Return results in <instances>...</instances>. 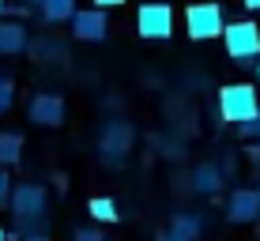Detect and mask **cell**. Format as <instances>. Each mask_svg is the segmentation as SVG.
<instances>
[{
  "instance_id": "1",
  "label": "cell",
  "mask_w": 260,
  "mask_h": 241,
  "mask_svg": "<svg viewBox=\"0 0 260 241\" xmlns=\"http://www.w3.org/2000/svg\"><path fill=\"white\" fill-rule=\"evenodd\" d=\"M12 219H15V234L23 241H46V203L49 196L42 185L34 181H23V185H12Z\"/></svg>"
},
{
  "instance_id": "2",
  "label": "cell",
  "mask_w": 260,
  "mask_h": 241,
  "mask_svg": "<svg viewBox=\"0 0 260 241\" xmlns=\"http://www.w3.org/2000/svg\"><path fill=\"white\" fill-rule=\"evenodd\" d=\"M222 46H226V57L234 60V64L249 68L260 57V26L253 19L226 23V26H222Z\"/></svg>"
},
{
  "instance_id": "3",
  "label": "cell",
  "mask_w": 260,
  "mask_h": 241,
  "mask_svg": "<svg viewBox=\"0 0 260 241\" xmlns=\"http://www.w3.org/2000/svg\"><path fill=\"white\" fill-rule=\"evenodd\" d=\"M256 110H260V102H256V91L249 83H226L219 91V117L226 124H238V121L253 117Z\"/></svg>"
},
{
  "instance_id": "4",
  "label": "cell",
  "mask_w": 260,
  "mask_h": 241,
  "mask_svg": "<svg viewBox=\"0 0 260 241\" xmlns=\"http://www.w3.org/2000/svg\"><path fill=\"white\" fill-rule=\"evenodd\" d=\"M185 26H189V38L192 42H211V38H222V8L211 4V0H204V4H192L189 12H185Z\"/></svg>"
},
{
  "instance_id": "5",
  "label": "cell",
  "mask_w": 260,
  "mask_h": 241,
  "mask_svg": "<svg viewBox=\"0 0 260 241\" xmlns=\"http://www.w3.org/2000/svg\"><path fill=\"white\" fill-rule=\"evenodd\" d=\"M132 151V124L128 121H106L102 136H98V158L106 166H121Z\"/></svg>"
},
{
  "instance_id": "6",
  "label": "cell",
  "mask_w": 260,
  "mask_h": 241,
  "mask_svg": "<svg viewBox=\"0 0 260 241\" xmlns=\"http://www.w3.org/2000/svg\"><path fill=\"white\" fill-rule=\"evenodd\" d=\"M136 30H140L143 42H166L174 34V12H170V4H162V0L143 4L136 12Z\"/></svg>"
},
{
  "instance_id": "7",
  "label": "cell",
  "mask_w": 260,
  "mask_h": 241,
  "mask_svg": "<svg viewBox=\"0 0 260 241\" xmlns=\"http://www.w3.org/2000/svg\"><path fill=\"white\" fill-rule=\"evenodd\" d=\"M26 117H30L38 128H60L64 124V98L53 91H38L26 106Z\"/></svg>"
},
{
  "instance_id": "8",
  "label": "cell",
  "mask_w": 260,
  "mask_h": 241,
  "mask_svg": "<svg viewBox=\"0 0 260 241\" xmlns=\"http://www.w3.org/2000/svg\"><path fill=\"white\" fill-rule=\"evenodd\" d=\"M72 34H76L79 42H102L106 34H110V23H106V8H83L76 15H72Z\"/></svg>"
},
{
  "instance_id": "9",
  "label": "cell",
  "mask_w": 260,
  "mask_h": 241,
  "mask_svg": "<svg viewBox=\"0 0 260 241\" xmlns=\"http://www.w3.org/2000/svg\"><path fill=\"white\" fill-rule=\"evenodd\" d=\"M226 219L230 222L260 219V189H234V196L226 200Z\"/></svg>"
},
{
  "instance_id": "10",
  "label": "cell",
  "mask_w": 260,
  "mask_h": 241,
  "mask_svg": "<svg viewBox=\"0 0 260 241\" xmlns=\"http://www.w3.org/2000/svg\"><path fill=\"white\" fill-rule=\"evenodd\" d=\"M30 46V30L19 19H4L0 23V57H15Z\"/></svg>"
},
{
  "instance_id": "11",
  "label": "cell",
  "mask_w": 260,
  "mask_h": 241,
  "mask_svg": "<svg viewBox=\"0 0 260 241\" xmlns=\"http://www.w3.org/2000/svg\"><path fill=\"white\" fill-rule=\"evenodd\" d=\"M222 181H226V177H222V169L211 166V162H204V166L192 169V189L200 192V196H215V192L222 189Z\"/></svg>"
},
{
  "instance_id": "12",
  "label": "cell",
  "mask_w": 260,
  "mask_h": 241,
  "mask_svg": "<svg viewBox=\"0 0 260 241\" xmlns=\"http://www.w3.org/2000/svg\"><path fill=\"white\" fill-rule=\"evenodd\" d=\"M170 230H174V234H181L185 241H200V234H204V215H192V211H181V215H174V222H170Z\"/></svg>"
},
{
  "instance_id": "13",
  "label": "cell",
  "mask_w": 260,
  "mask_h": 241,
  "mask_svg": "<svg viewBox=\"0 0 260 241\" xmlns=\"http://www.w3.org/2000/svg\"><path fill=\"white\" fill-rule=\"evenodd\" d=\"M38 12H42L46 23H68L76 15V0H42Z\"/></svg>"
},
{
  "instance_id": "14",
  "label": "cell",
  "mask_w": 260,
  "mask_h": 241,
  "mask_svg": "<svg viewBox=\"0 0 260 241\" xmlns=\"http://www.w3.org/2000/svg\"><path fill=\"white\" fill-rule=\"evenodd\" d=\"M23 158V136L19 132H0V166H15Z\"/></svg>"
},
{
  "instance_id": "15",
  "label": "cell",
  "mask_w": 260,
  "mask_h": 241,
  "mask_svg": "<svg viewBox=\"0 0 260 241\" xmlns=\"http://www.w3.org/2000/svg\"><path fill=\"white\" fill-rule=\"evenodd\" d=\"M87 211H91V219H94V222H117V219H121L117 203H113L110 196H94V200L87 203Z\"/></svg>"
},
{
  "instance_id": "16",
  "label": "cell",
  "mask_w": 260,
  "mask_h": 241,
  "mask_svg": "<svg viewBox=\"0 0 260 241\" xmlns=\"http://www.w3.org/2000/svg\"><path fill=\"white\" fill-rule=\"evenodd\" d=\"M34 53V60H49V57H57V60H64V46H60V42H34V46H26Z\"/></svg>"
},
{
  "instance_id": "17",
  "label": "cell",
  "mask_w": 260,
  "mask_h": 241,
  "mask_svg": "<svg viewBox=\"0 0 260 241\" xmlns=\"http://www.w3.org/2000/svg\"><path fill=\"white\" fill-rule=\"evenodd\" d=\"M234 128H238V136H241V140H260V110L253 113V117H245V121H238V124H234Z\"/></svg>"
},
{
  "instance_id": "18",
  "label": "cell",
  "mask_w": 260,
  "mask_h": 241,
  "mask_svg": "<svg viewBox=\"0 0 260 241\" xmlns=\"http://www.w3.org/2000/svg\"><path fill=\"white\" fill-rule=\"evenodd\" d=\"M12 102H15V83L0 76V113H8V110H12Z\"/></svg>"
},
{
  "instance_id": "19",
  "label": "cell",
  "mask_w": 260,
  "mask_h": 241,
  "mask_svg": "<svg viewBox=\"0 0 260 241\" xmlns=\"http://www.w3.org/2000/svg\"><path fill=\"white\" fill-rule=\"evenodd\" d=\"M72 241H106V237L94 226H79V230H72Z\"/></svg>"
},
{
  "instance_id": "20",
  "label": "cell",
  "mask_w": 260,
  "mask_h": 241,
  "mask_svg": "<svg viewBox=\"0 0 260 241\" xmlns=\"http://www.w3.org/2000/svg\"><path fill=\"white\" fill-rule=\"evenodd\" d=\"M12 196V177H8V166H0V203H8Z\"/></svg>"
},
{
  "instance_id": "21",
  "label": "cell",
  "mask_w": 260,
  "mask_h": 241,
  "mask_svg": "<svg viewBox=\"0 0 260 241\" xmlns=\"http://www.w3.org/2000/svg\"><path fill=\"white\" fill-rule=\"evenodd\" d=\"M124 0H94V8H121Z\"/></svg>"
},
{
  "instance_id": "22",
  "label": "cell",
  "mask_w": 260,
  "mask_h": 241,
  "mask_svg": "<svg viewBox=\"0 0 260 241\" xmlns=\"http://www.w3.org/2000/svg\"><path fill=\"white\" fill-rule=\"evenodd\" d=\"M158 241H185V237H181V234H174V230H166V234L158 237Z\"/></svg>"
},
{
  "instance_id": "23",
  "label": "cell",
  "mask_w": 260,
  "mask_h": 241,
  "mask_svg": "<svg viewBox=\"0 0 260 241\" xmlns=\"http://www.w3.org/2000/svg\"><path fill=\"white\" fill-rule=\"evenodd\" d=\"M245 8H253V12H260V0H241Z\"/></svg>"
},
{
  "instance_id": "24",
  "label": "cell",
  "mask_w": 260,
  "mask_h": 241,
  "mask_svg": "<svg viewBox=\"0 0 260 241\" xmlns=\"http://www.w3.org/2000/svg\"><path fill=\"white\" fill-rule=\"evenodd\" d=\"M19 4H30V8H38V4H42V0H19Z\"/></svg>"
},
{
  "instance_id": "25",
  "label": "cell",
  "mask_w": 260,
  "mask_h": 241,
  "mask_svg": "<svg viewBox=\"0 0 260 241\" xmlns=\"http://www.w3.org/2000/svg\"><path fill=\"white\" fill-rule=\"evenodd\" d=\"M0 241H8V230H0Z\"/></svg>"
},
{
  "instance_id": "26",
  "label": "cell",
  "mask_w": 260,
  "mask_h": 241,
  "mask_svg": "<svg viewBox=\"0 0 260 241\" xmlns=\"http://www.w3.org/2000/svg\"><path fill=\"white\" fill-rule=\"evenodd\" d=\"M0 15H4V0H0Z\"/></svg>"
},
{
  "instance_id": "27",
  "label": "cell",
  "mask_w": 260,
  "mask_h": 241,
  "mask_svg": "<svg viewBox=\"0 0 260 241\" xmlns=\"http://www.w3.org/2000/svg\"><path fill=\"white\" fill-rule=\"evenodd\" d=\"M256 79H260V64H256Z\"/></svg>"
}]
</instances>
